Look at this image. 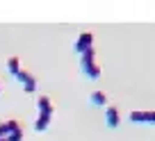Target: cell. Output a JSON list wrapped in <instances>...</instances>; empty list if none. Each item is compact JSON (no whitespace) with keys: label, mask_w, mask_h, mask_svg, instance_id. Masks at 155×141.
Wrapping results in <instances>:
<instances>
[{"label":"cell","mask_w":155,"mask_h":141,"mask_svg":"<svg viewBox=\"0 0 155 141\" xmlns=\"http://www.w3.org/2000/svg\"><path fill=\"white\" fill-rule=\"evenodd\" d=\"M80 71L87 80H98L101 78V66L96 62V50L89 48L87 53L80 55Z\"/></svg>","instance_id":"1"},{"label":"cell","mask_w":155,"mask_h":141,"mask_svg":"<svg viewBox=\"0 0 155 141\" xmlns=\"http://www.w3.org/2000/svg\"><path fill=\"white\" fill-rule=\"evenodd\" d=\"M50 116H53V105H50L48 98H39V118H37V130L44 132L50 123Z\"/></svg>","instance_id":"2"},{"label":"cell","mask_w":155,"mask_h":141,"mask_svg":"<svg viewBox=\"0 0 155 141\" xmlns=\"http://www.w3.org/2000/svg\"><path fill=\"white\" fill-rule=\"evenodd\" d=\"M130 123H146V125H155V109H135L130 112Z\"/></svg>","instance_id":"3"},{"label":"cell","mask_w":155,"mask_h":141,"mask_svg":"<svg viewBox=\"0 0 155 141\" xmlns=\"http://www.w3.org/2000/svg\"><path fill=\"white\" fill-rule=\"evenodd\" d=\"M75 53L78 55H82V53H87L89 48H94V34L91 32H82L80 37H78V41H75Z\"/></svg>","instance_id":"4"},{"label":"cell","mask_w":155,"mask_h":141,"mask_svg":"<svg viewBox=\"0 0 155 141\" xmlns=\"http://www.w3.org/2000/svg\"><path fill=\"white\" fill-rule=\"evenodd\" d=\"M119 123H121L119 109L116 107H105V125L110 127V130H114V127H119Z\"/></svg>","instance_id":"5"},{"label":"cell","mask_w":155,"mask_h":141,"mask_svg":"<svg viewBox=\"0 0 155 141\" xmlns=\"http://www.w3.org/2000/svg\"><path fill=\"white\" fill-rule=\"evenodd\" d=\"M89 105H91V107H105L107 105V96L103 91H94L91 96H89Z\"/></svg>","instance_id":"6"}]
</instances>
